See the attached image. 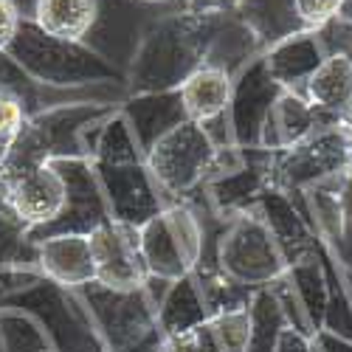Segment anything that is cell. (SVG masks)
<instances>
[{"instance_id":"25","label":"cell","mask_w":352,"mask_h":352,"mask_svg":"<svg viewBox=\"0 0 352 352\" xmlns=\"http://www.w3.org/2000/svg\"><path fill=\"white\" fill-rule=\"evenodd\" d=\"M296 305L310 327V336L324 327V313H327V302H330V287H327V274L321 268L318 254L305 256L299 262H293L285 274Z\"/></svg>"},{"instance_id":"1","label":"cell","mask_w":352,"mask_h":352,"mask_svg":"<svg viewBox=\"0 0 352 352\" xmlns=\"http://www.w3.org/2000/svg\"><path fill=\"white\" fill-rule=\"evenodd\" d=\"M226 20L228 14L175 12L153 23L133 54L130 71L124 74L130 96L178 91L197 68L209 63Z\"/></svg>"},{"instance_id":"5","label":"cell","mask_w":352,"mask_h":352,"mask_svg":"<svg viewBox=\"0 0 352 352\" xmlns=\"http://www.w3.org/2000/svg\"><path fill=\"white\" fill-rule=\"evenodd\" d=\"M74 293L87 310L104 352H158L164 333L146 287L110 290L91 282Z\"/></svg>"},{"instance_id":"30","label":"cell","mask_w":352,"mask_h":352,"mask_svg":"<svg viewBox=\"0 0 352 352\" xmlns=\"http://www.w3.org/2000/svg\"><path fill=\"white\" fill-rule=\"evenodd\" d=\"M293 3H296V14L302 25L310 28V32H318V28L338 20L344 9V0H293Z\"/></svg>"},{"instance_id":"19","label":"cell","mask_w":352,"mask_h":352,"mask_svg":"<svg viewBox=\"0 0 352 352\" xmlns=\"http://www.w3.org/2000/svg\"><path fill=\"white\" fill-rule=\"evenodd\" d=\"M324 56H327L324 43H321L318 32H310V28L290 34L276 45H271L268 51H262V60H265V68L274 76V82L285 87V91H296V94L305 91L307 79L324 63Z\"/></svg>"},{"instance_id":"10","label":"cell","mask_w":352,"mask_h":352,"mask_svg":"<svg viewBox=\"0 0 352 352\" xmlns=\"http://www.w3.org/2000/svg\"><path fill=\"white\" fill-rule=\"evenodd\" d=\"M6 305L37 318L51 344V352H104L91 318H87V310L74 290L40 279Z\"/></svg>"},{"instance_id":"35","label":"cell","mask_w":352,"mask_h":352,"mask_svg":"<svg viewBox=\"0 0 352 352\" xmlns=\"http://www.w3.org/2000/svg\"><path fill=\"white\" fill-rule=\"evenodd\" d=\"M310 338H313V349L316 352H352V341L344 338V336H336L330 330H318Z\"/></svg>"},{"instance_id":"37","label":"cell","mask_w":352,"mask_h":352,"mask_svg":"<svg viewBox=\"0 0 352 352\" xmlns=\"http://www.w3.org/2000/svg\"><path fill=\"white\" fill-rule=\"evenodd\" d=\"M338 197H341V209H344L346 223H352V172L341 181V186H338Z\"/></svg>"},{"instance_id":"22","label":"cell","mask_w":352,"mask_h":352,"mask_svg":"<svg viewBox=\"0 0 352 352\" xmlns=\"http://www.w3.org/2000/svg\"><path fill=\"white\" fill-rule=\"evenodd\" d=\"M158 327L166 336H181V333H189L200 324L209 321V310H206V302H203V293H200V285L195 279V274H186L181 279L169 282L164 299L158 302Z\"/></svg>"},{"instance_id":"16","label":"cell","mask_w":352,"mask_h":352,"mask_svg":"<svg viewBox=\"0 0 352 352\" xmlns=\"http://www.w3.org/2000/svg\"><path fill=\"white\" fill-rule=\"evenodd\" d=\"M336 122H338V116H330L324 110H318L302 94L282 91L279 99L271 107L265 130H262L259 150H268V153L287 150V146H293L296 141L307 138L310 133L327 127V124H336Z\"/></svg>"},{"instance_id":"23","label":"cell","mask_w":352,"mask_h":352,"mask_svg":"<svg viewBox=\"0 0 352 352\" xmlns=\"http://www.w3.org/2000/svg\"><path fill=\"white\" fill-rule=\"evenodd\" d=\"M234 14L248 25V32L256 37L262 51H268L290 34L305 32L293 0H240Z\"/></svg>"},{"instance_id":"21","label":"cell","mask_w":352,"mask_h":352,"mask_svg":"<svg viewBox=\"0 0 352 352\" xmlns=\"http://www.w3.org/2000/svg\"><path fill=\"white\" fill-rule=\"evenodd\" d=\"M302 96L338 119H352V54L333 51L307 79Z\"/></svg>"},{"instance_id":"13","label":"cell","mask_w":352,"mask_h":352,"mask_svg":"<svg viewBox=\"0 0 352 352\" xmlns=\"http://www.w3.org/2000/svg\"><path fill=\"white\" fill-rule=\"evenodd\" d=\"M91 248L99 285L110 290H138L150 279L138 245V228L110 220L91 234Z\"/></svg>"},{"instance_id":"24","label":"cell","mask_w":352,"mask_h":352,"mask_svg":"<svg viewBox=\"0 0 352 352\" xmlns=\"http://www.w3.org/2000/svg\"><path fill=\"white\" fill-rule=\"evenodd\" d=\"M99 17V0H34L32 20L45 34L82 43Z\"/></svg>"},{"instance_id":"26","label":"cell","mask_w":352,"mask_h":352,"mask_svg":"<svg viewBox=\"0 0 352 352\" xmlns=\"http://www.w3.org/2000/svg\"><path fill=\"white\" fill-rule=\"evenodd\" d=\"M248 310H251V336H248L245 352H276L282 333L290 327L276 293L271 287L254 290Z\"/></svg>"},{"instance_id":"33","label":"cell","mask_w":352,"mask_h":352,"mask_svg":"<svg viewBox=\"0 0 352 352\" xmlns=\"http://www.w3.org/2000/svg\"><path fill=\"white\" fill-rule=\"evenodd\" d=\"M20 9L14 6V0H0V51H6L12 37L17 34L20 25Z\"/></svg>"},{"instance_id":"28","label":"cell","mask_w":352,"mask_h":352,"mask_svg":"<svg viewBox=\"0 0 352 352\" xmlns=\"http://www.w3.org/2000/svg\"><path fill=\"white\" fill-rule=\"evenodd\" d=\"M248 307L209 318V330H212L220 352H245V344L251 336V310Z\"/></svg>"},{"instance_id":"2","label":"cell","mask_w":352,"mask_h":352,"mask_svg":"<svg viewBox=\"0 0 352 352\" xmlns=\"http://www.w3.org/2000/svg\"><path fill=\"white\" fill-rule=\"evenodd\" d=\"M87 158L94 164L113 223L141 228L164 212L166 200L146 169L144 153L138 150L135 135L122 110H116L96 130Z\"/></svg>"},{"instance_id":"40","label":"cell","mask_w":352,"mask_h":352,"mask_svg":"<svg viewBox=\"0 0 352 352\" xmlns=\"http://www.w3.org/2000/svg\"><path fill=\"white\" fill-rule=\"evenodd\" d=\"M144 3H166V0H144Z\"/></svg>"},{"instance_id":"15","label":"cell","mask_w":352,"mask_h":352,"mask_svg":"<svg viewBox=\"0 0 352 352\" xmlns=\"http://www.w3.org/2000/svg\"><path fill=\"white\" fill-rule=\"evenodd\" d=\"M37 245V271L43 279L60 285L65 290H79L96 282V262L91 237L85 234H56Z\"/></svg>"},{"instance_id":"29","label":"cell","mask_w":352,"mask_h":352,"mask_svg":"<svg viewBox=\"0 0 352 352\" xmlns=\"http://www.w3.org/2000/svg\"><path fill=\"white\" fill-rule=\"evenodd\" d=\"M0 91L20 96V99L25 102V107H28V116L45 110V104H43V99H40V85L28 79V76L23 74V68L12 60L6 51H0Z\"/></svg>"},{"instance_id":"9","label":"cell","mask_w":352,"mask_h":352,"mask_svg":"<svg viewBox=\"0 0 352 352\" xmlns=\"http://www.w3.org/2000/svg\"><path fill=\"white\" fill-rule=\"evenodd\" d=\"M217 150L220 146L212 141L206 127L184 122L144 155L146 169L155 178L166 206L169 203H186L195 189L206 186L214 169Z\"/></svg>"},{"instance_id":"14","label":"cell","mask_w":352,"mask_h":352,"mask_svg":"<svg viewBox=\"0 0 352 352\" xmlns=\"http://www.w3.org/2000/svg\"><path fill=\"white\" fill-rule=\"evenodd\" d=\"M6 203L28 231L48 226L65 206V181L51 164L37 166L6 186Z\"/></svg>"},{"instance_id":"11","label":"cell","mask_w":352,"mask_h":352,"mask_svg":"<svg viewBox=\"0 0 352 352\" xmlns=\"http://www.w3.org/2000/svg\"><path fill=\"white\" fill-rule=\"evenodd\" d=\"M51 166L65 181V206L56 220L28 231V240L40 243L45 237H56V234H85V237H91L96 228L107 226L110 212L91 158H54Z\"/></svg>"},{"instance_id":"36","label":"cell","mask_w":352,"mask_h":352,"mask_svg":"<svg viewBox=\"0 0 352 352\" xmlns=\"http://www.w3.org/2000/svg\"><path fill=\"white\" fill-rule=\"evenodd\" d=\"M276 352H316L313 349V338L307 333H299V330H293L287 327L276 344Z\"/></svg>"},{"instance_id":"6","label":"cell","mask_w":352,"mask_h":352,"mask_svg":"<svg viewBox=\"0 0 352 352\" xmlns=\"http://www.w3.org/2000/svg\"><path fill=\"white\" fill-rule=\"evenodd\" d=\"M352 172V119H338L287 150L271 153V186L305 195L316 186L344 181Z\"/></svg>"},{"instance_id":"27","label":"cell","mask_w":352,"mask_h":352,"mask_svg":"<svg viewBox=\"0 0 352 352\" xmlns=\"http://www.w3.org/2000/svg\"><path fill=\"white\" fill-rule=\"evenodd\" d=\"M37 268V245L28 240V226L0 200V271Z\"/></svg>"},{"instance_id":"20","label":"cell","mask_w":352,"mask_h":352,"mask_svg":"<svg viewBox=\"0 0 352 352\" xmlns=\"http://www.w3.org/2000/svg\"><path fill=\"white\" fill-rule=\"evenodd\" d=\"M231 87H234V76L226 74L217 65H203L197 68L181 87V104L186 110V119L195 124H212L228 113V102H231Z\"/></svg>"},{"instance_id":"7","label":"cell","mask_w":352,"mask_h":352,"mask_svg":"<svg viewBox=\"0 0 352 352\" xmlns=\"http://www.w3.org/2000/svg\"><path fill=\"white\" fill-rule=\"evenodd\" d=\"M138 245L150 279L175 282L192 274L206 251V226L189 203H169L138 228Z\"/></svg>"},{"instance_id":"31","label":"cell","mask_w":352,"mask_h":352,"mask_svg":"<svg viewBox=\"0 0 352 352\" xmlns=\"http://www.w3.org/2000/svg\"><path fill=\"white\" fill-rule=\"evenodd\" d=\"M158 352H220L214 344V336L209 330V321L189 333L181 336H166L158 346Z\"/></svg>"},{"instance_id":"32","label":"cell","mask_w":352,"mask_h":352,"mask_svg":"<svg viewBox=\"0 0 352 352\" xmlns=\"http://www.w3.org/2000/svg\"><path fill=\"white\" fill-rule=\"evenodd\" d=\"M28 119V107L20 96L0 91V146H6Z\"/></svg>"},{"instance_id":"4","label":"cell","mask_w":352,"mask_h":352,"mask_svg":"<svg viewBox=\"0 0 352 352\" xmlns=\"http://www.w3.org/2000/svg\"><path fill=\"white\" fill-rule=\"evenodd\" d=\"M6 54L23 68V74L43 87H82V85H122L127 76L107 56L87 48L85 43H71L45 34L43 28L23 17L17 34L12 37Z\"/></svg>"},{"instance_id":"12","label":"cell","mask_w":352,"mask_h":352,"mask_svg":"<svg viewBox=\"0 0 352 352\" xmlns=\"http://www.w3.org/2000/svg\"><path fill=\"white\" fill-rule=\"evenodd\" d=\"M282 91L285 87H279L274 82L262 54L254 56V60L234 76L231 102H228V113H226L234 146H240V150H256L262 141L265 122L271 116V107Z\"/></svg>"},{"instance_id":"3","label":"cell","mask_w":352,"mask_h":352,"mask_svg":"<svg viewBox=\"0 0 352 352\" xmlns=\"http://www.w3.org/2000/svg\"><path fill=\"white\" fill-rule=\"evenodd\" d=\"M116 107L110 104H54L28 116L20 133L3 146V181L6 186L25 172L51 164L54 158H87L91 155V127L104 124Z\"/></svg>"},{"instance_id":"18","label":"cell","mask_w":352,"mask_h":352,"mask_svg":"<svg viewBox=\"0 0 352 352\" xmlns=\"http://www.w3.org/2000/svg\"><path fill=\"white\" fill-rule=\"evenodd\" d=\"M122 116L127 119L138 150L146 155L153 146L172 133L178 124L189 122L186 110L181 104V94L178 91H164V94H135L127 96V102L119 107Z\"/></svg>"},{"instance_id":"39","label":"cell","mask_w":352,"mask_h":352,"mask_svg":"<svg viewBox=\"0 0 352 352\" xmlns=\"http://www.w3.org/2000/svg\"><path fill=\"white\" fill-rule=\"evenodd\" d=\"M341 20L352 23V0H344V9H341Z\"/></svg>"},{"instance_id":"38","label":"cell","mask_w":352,"mask_h":352,"mask_svg":"<svg viewBox=\"0 0 352 352\" xmlns=\"http://www.w3.org/2000/svg\"><path fill=\"white\" fill-rule=\"evenodd\" d=\"M0 200H6V181H3V146H0Z\"/></svg>"},{"instance_id":"34","label":"cell","mask_w":352,"mask_h":352,"mask_svg":"<svg viewBox=\"0 0 352 352\" xmlns=\"http://www.w3.org/2000/svg\"><path fill=\"white\" fill-rule=\"evenodd\" d=\"M237 6L240 0H186V12L195 14H231Z\"/></svg>"},{"instance_id":"8","label":"cell","mask_w":352,"mask_h":352,"mask_svg":"<svg viewBox=\"0 0 352 352\" xmlns=\"http://www.w3.org/2000/svg\"><path fill=\"white\" fill-rule=\"evenodd\" d=\"M214 265L237 285L259 290L287 274V259L256 212L223 223L214 243Z\"/></svg>"},{"instance_id":"17","label":"cell","mask_w":352,"mask_h":352,"mask_svg":"<svg viewBox=\"0 0 352 352\" xmlns=\"http://www.w3.org/2000/svg\"><path fill=\"white\" fill-rule=\"evenodd\" d=\"M254 212L262 217V223H265L268 231L274 234L279 251L287 259V268L293 262L316 254V234L307 226V220L296 212V206H293V195L268 186L262 192Z\"/></svg>"}]
</instances>
